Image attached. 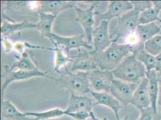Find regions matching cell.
I'll list each match as a JSON object with an SVG mask.
<instances>
[{
  "mask_svg": "<svg viewBox=\"0 0 161 120\" xmlns=\"http://www.w3.org/2000/svg\"><path fill=\"white\" fill-rule=\"evenodd\" d=\"M138 44L133 45L128 43L119 44L117 42H112L107 49L101 52L92 51L90 52L98 68L113 71L125 57L134 52Z\"/></svg>",
  "mask_w": 161,
  "mask_h": 120,
  "instance_id": "obj_1",
  "label": "cell"
},
{
  "mask_svg": "<svg viewBox=\"0 0 161 120\" xmlns=\"http://www.w3.org/2000/svg\"><path fill=\"white\" fill-rule=\"evenodd\" d=\"M114 78L129 83H140L147 76L145 66L136 58L134 53L125 57L112 71Z\"/></svg>",
  "mask_w": 161,
  "mask_h": 120,
  "instance_id": "obj_2",
  "label": "cell"
},
{
  "mask_svg": "<svg viewBox=\"0 0 161 120\" xmlns=\"http://www.w3.org/2000/svg\"><path fill=\"white\" fill-rule=\"evenodd\" d=\"M60 76L57 79L61 85L70 94L77 95H86L91 93L88 72H78L72 73L66 67V71L60 72Z\"/></svg>",
  "mask_w": 161,
  "mask_h": 120,
  "instance_id": "obj_3",
  "label": "cell"
},
{
  "mask_svg": "<svg viewBox=\"0 0 161 120\" xmlns=\"http://www.w3.org/2000/svg\"><path fill=\"white\" fill-rule=\"evenodd\" d=\"M140 12L134 8L117 19V25L111 34L112 42H117L120 38L126 39L134 34L138 26Z\"/></svg>",
  "mask_w": 161,
  "mask_h": 120,
  "instance_id": "obj_4",
  "label": "cell"
},
{
  "mask_svg": "<svg viewBox=\"0 0 161 120\" xmlns=\"http://www.w3.org/2000/svg\"><path fill=\"white\" fill-rule=\"evenodd\" d=\"M139 84L129 83L114 78L110 88V94L123 106H127L130 104Z\"/></svg>",
  "mask_w": 161,
  "mask_h": 120,
  "instance_id": "obj_5",
  "label": "cell"
},
{
  "mask_svg": "<svg viewBox=\"0 0 161 120\" xmlns=\"http://www.w3.org/2000/svg\"><path fill=\"white\" fill-rule=\"evenodd\" d=\"M85 34L66 37L53 33L50 40L53 42L54 45H60L63 46L64 50L66 52L67 55H68L69 51L73 49H78L80 52L81 47H84L87 49L89 52L93 50V47L92 45L90 44L87 40H85Z\"/></svg>",
  "mask_w": 161,
  "mask_h": 120,
  "instance_id": "obj_6",
  "label": "cell"
},
{
  "mask_svg": "<svg viewBox=\"0 0 161 120\" xmlns=\"http://www.w3.org/2000/svg\"><path fill=\"white\" fill-rule=\"evenodd\" d=\"M88 79L94 91L110 93V88L114 77L112 71L97 68L89 72Z\"/></svg>",
  "mask_w": 161,
  "mask_h": 120,
  "instance_id": "obj_7",
  "label": "cell"
},
{
  "mask_svg": "<svg viewBox=\"0 0 161 120\" xmlns=\"http://www.w3.org/2000/svg\"><path fill=\"white\" fill-rule=\"evenodd\" d=\"M96 4H93L86 8L75 6L76 12V21L80 23L85 31V35L86 40L92 44L93 41V32L94 24V15L96 12L94 9Z\"/></svg>",
  "mask_w": 161,
  "mask_h": 120,
  "instance_id": "obj_8",
  "label": "cell"
},
{
  "mask_svg": "<svg viewBox=\"0 0 161 120\" xmlns=\"http://www.w3.org/2000/svg\"><path fill=\"white\" fill-rule=\"evenodd\" d=\"M5 75H6V77L1 86V99H3L4 92L7 87L10 84V83L13 82L14 81L26 80L33 77H45L47 78H50L51 79H54V78L53 77L47 75V73L40 71L39 68L34 70H31V71L22 70L13 71V70H11L10 68H8V69L6 68Z\"/></svg>",
  "mask_w": 161,
  "mask_h": 120,
  "instance_id": "obj_9",
  "label": "cell"
},
{
  "mask_svg": "<svg viewBox=\"0 0 161 120\" xmlns=\"http://www.w3.org/2000/svg\"><path fill=\"white\" fill-rule=\"evenodd\" d=\"M109 20H101L100 24L94 28L93 32V52H101L112 43L109 33Z\"/></svg>",
  "mask_w": 161,
  "mask_h": 120,
  "instance_id": "obj_10",
  "label": "cell"
},
{
  "mask_svg": "<svg viewBox=\"0 0 161 120\" xmlns=\"http://www.w3.org/2000/svg\"><path fill=\"white\" fill-rule=\"evenodd\" d=\"M134 9V5L129 1H109L107 11L101 14L96 12L101 20H110L119 18L128 12Z\"/></svg>",
  "mask_w": 161,
  "mask_h": 120,
  "instance_id": "obj_11",
  "label": "cell"
},
{
  "mask_svg": "<svg viewBox=\"0 0 161 120\" xmlns=\"http://www.w3.org/2000/svg\"><path fill=\"white\" fill-rule=\"evenodd\" d=\"M76 6L74 1H40L36 2V8L42 13L57 16L61 12Z\"/></svg>",
  "mask_w": 161,
  "mask_h": 120,
  "instance_id": "obj_12",
  "label": "cell"
},
{
  "mask_svg": "<svg viewBox=\"0 0 161 120\" xmlns=\"http://www.w3.org/2000/svg\"><path fill=\"white\" fill-rule=\"evenodd\" d=\"M148 85V80L146 76L140 82L133 95L130 104L139 110L151 106V100Z\"/></svg>",
  "mask_w": 161,
  "mask_h": 120,
  "instance_id": "obj_13",
  "label": "cell"
},
{
  "mask_svg": "<svg viewBox=\"0 0 161 120\" xmlns=\"http://www.w3.org/2000/svg\"><path fill=\"white\" fill-rule=\"evenodd\" d=\"M94 105L92 99L86 95H77L70 94L67 108L64 110V115L81 111L92 112Z\"/></svg>",
  "mask_w": 161,
  "mask_h": 120,
  "instance_id": "obj_14",
  "label": "cell"
},
{
  "mask_svg": "<svg viewBox=\"0 0 161 120\" xmlns=\"http://www.w3.org/2000/svg\"><path fill=\"white\" fill-rule=\"evenodd\" d=\"M73 64L70 70L72 73L83 72H88L98 68L92 54L88 51V52L80 53L75 57Z\"/></svg>",
  "mask_w": 161,
  "mask_h": 120,
  "instance_id": "obj_15",
  "label": "cell"
},
{
  "mask_svg": "<svg viewBox=\"0 0 161 120\" xmlns=\"http://www.w3.org/2000/svg\"><path fill=\"white\" fill-rule=\"evenodd\" d=\"M91 94L96 101L95 105H101L109 107L114 112L117 120H120L119 112L122 108V106L120 103L111 94L106 92H96L94 91H91Z\"/></svg>",
  "mask_w": 161,
  "mask_h": 120,
  "instance_id": "obj_16",
  "label": "cell"
},
{
  "mask_svg": "<svg viewBox=\"0 0 161 120\" xmlns=\"http://www.w3.org/2000/svg\"><path fill=\"white\" fill-rule=\"evenodd\" d=\"M1 115L2 118L9 120H36L20 112L9 100L1 99Z\"/></svg>",
  "mask_w": 161,
  "mask_h": 120,
  "instance_id": "obj_17",
  "label": "cell"
},
{
  "mask_svg": "<svg viewBox=\"0 0 161 120\" xmlns=\"http://www.w3.org/2000/svg\"><path fill=\"white\" fill-rule=\"evenodd\" d=\"M161 33V27L155 22L146 25H138L135 31L139 43L142 44Z\"/></svg>",
  "mask_w": 161,
  "mask_h": 120,
  "instance_id": "obj_18",
  "label": "cell"
},
{
  "mask_svg": "<svg viewBox=\"0 0 161 120\" xmlns=\"http://www.w3.org/2000/svg\"><path fill=\"white\" fill-rule=\"evenodd\" d=\"M39 20L36 25V29L39 31L40 35L51 40L52 35V28L57 16L51 14L40 12L39 14Z\"/></svg>",
  "mask_w": 161,
  "mask_h": 120,
  "instance_id": "obj_19",
  "label": "cell"
},
{
  "mask_svg": "<svg viewBox=\"0 0 161 120\" xmlns=\"http://www.w3.org/2000/svg\"><path fill=\"white\" fill-rule=\"evenodd\" d=\"M147 77L148 80V91L151 100V107L155 111H157V101L159 90V82L158 74L155 70H151L147 74Z\"/></svg>",
  "mask_w": 161,
  "mask_h": 120,
  "instance_id": "obj_20",
  "label": "cell"
},
{
  "mask_svg": "<svg viewBox=\"0 0 161 120\" xmlns=\"http://www.w3.org/2000/svg\"><path fill=\"white\" fill-rule=\"evenodd\" d=\"M132 53L134 54L138 60L145 66L147 73L155 69L156 63V57L151 55L145 50L144 44L139 43L136 50Z\"/></svg>",
  "mask_w": 161,
  "mask_h": 120,
  "instance_id": "obj_21",
  "label": "cell"
},
{
  "mask_svg": "<svg viewBox=\"0 0 161 120\" xmlns=\"http://www.w3.org/2000/svg\"><path fill=\"white\" fill-rule=\"evenodd\" d=\"M30 28H36V24L30 23L27 20H24L19 24H12L4 21L1 26V33L4 36H8L17 31Z\"/></svg>",
  "mask_w": 161,
  "mask_h": 120,
  "instance_id": "obj_22",
  "label": "cell"
},
{
  "mask_svg": "<svg viewBox=\"0 0 161 120\" xmlns=\"http://www.w3.org/2000/svg\"><path fill=\"white\" fill-rule=\"evenodd\" d=\"M24 113L27 117H33L36 120H47L57 118L64 115V110L57 107L43 112H25Z\"/></svg>",
  "mask_w": 161,
  "mask_h": 120,
  "instance_id": "obj_23",
  "label": "cell"
},
{
  "mask_svg": "<svg viewBox=\"0 0 161 120\" xmlns=\"http://www.w3.org/2000/svg\"><path fill=\"white\" fill-rule=\"evenodd\" d=\"M10 68L11 70L18 68V70L31 71L37 69L38 67L31 59L29 55L25 52L22 53L20 58L14 63L12 66Z\"/></svg>",
  "mask_w": 161,
  "mask_h": 120,
  "instance_id": "obj_24",
  "label": "cell"
},
{
  "mask_svg": "<svg viewBox=\"0 0 161 120\" xmlns=\"http://www.w3.org/2000/svg\"><path fill=\"white\" fill-rule=\"evenodd\" d=\"M160 10L155 7H152L142 12L139 15L138 24V25H146L150 23L159 21V14Z\"/></svg>",
  "mask_w": 161,
  "mask_h": 120,
  "instance_id": "obj_25",
  "label": "cell"
},
{
  "mask_svg": "<svg viewBox=\"0 0 161 120\" xmlns=\"http://www.w3.org/2000/svg\"><path fill=\"white\" fill-rule=\"evenodd\" d=\"M54 51L55 52V64L54 70L58 73H60V68L63 66L66 67V65L68 62H72V60L68 55H66L63 52V50L61 49L58 45H55Z\"/></svg>",
  "mask_w": 161,
  "mask_h": 120,
  "instance_id": "obj_26",
  "label": "cell"
},
{
  "mask_svg": "<svg viewBox=\"0 0 161 120\" xmlns=\"http://www.w3.org/2000/svg\"><path fill=\"white\" fill-rule=\"evenodd\" d=\"M144 49L148 53L154 57L160 55L161 53V34H158L145 42Z\"/></svg>",
  "mask_w": 161,
  "mask_h": 120,
  "instance_id": "obj_27",
  "label": "cell"
},
{
  "mask_svg": "<svg viewBox=\"0 0 161 120\" xmlns=\"http://www.w3.org/2000/svg\"><path fill=\"white\" fill-rule=\"evenodd\" d=\"M140 117L138 120H161V118L158 113L151 106L140 110Z\"/></svg>",
  "mask_w": 161,
  "mask_h": 120,
  "instance_id": "obj_28",
  "label": "cell"
},
{
  "mask_svg": "<svg viewBox=\"0 0 161 120\" xmlns=\"http://www.w3.org/2000/svg\"><path fill=\"white\" fill-rule=\"evenodd\" d=\"M134 8L141 13L148 8L153 7L152 1H131Z\"/></svg>",
  "mask_w": 161,
  "mask_h": 120,
  "instance_id": "obj_29",
  "label": "cell"
},
{
  "mask_svg": "<svg viewBox=\"0 0 161 120\" xmlns=\"http://www.w3.org/2000/svg\"><path fill=\"white\" fill-rule=\"evenodd\" d=\"M91 113L86 111H81L76 112L68 113L66 114L69 117H70L75 120H87L88 118H90Z\"/></svg>",
  "mask_w": 161,
  "mask_h": 120,
  "instance_id": "obj_30",
  "label": "cell"
},
{
  "mask_svg": "<svg viewBox=\"0 0 161 120\" xmlns=\"http://www.w3.org/2000/svg\"><path fill=\"white\" fill-rule=\"evenodd\" d=\"M156 67L155 70L158 74V79L159 84H161V53L160 55L156 57Z\"/></svg>",
  "mask_w": 161,
  "mask_h": 120,
  "instance_id": "obj_31",
  "label": "cell"
},
{
  "mask_svg": "<svg viewBox=\"0 0 161 120\" xmlns=\"http://www.w3.org/2000/svg\"><path fill=\"white\" fill-rule=\"evenodd\" d=\"M152 2L153 4V6L161 11V1H152Z\"/></svg>",
  "mask_w": 161,
  "mask_h": 120,
  "instance_id": "obj_32",
  "label": "cell"
},
{
  "mask_svg": "<svg viewBox=\"0 0 161 120\" xmlns=\"http://www.w3.org/2000/svg\"><path fill=\"white\" fill-rule=\"evenodd\" d=\"M161 106V85L159 87V94L158 97V101H157V107Z\"/></svg>",
  "mask_w": 161,
  "mask_h": 120,
  "instance_id": "obj_33",
  "label": "cell"
},
{
  "mask_svg": "<svg viewBox=\"0 0 161 120\" xmlns=\"http://www.w3.org/2000/svg\"><path fill=\"white\" fill-rule=\"evenodd\" d=\"M90 118H91V119L92 120H100L99 119H98L96 117V115H94V113H93V112H92V113H91V117H90ZM102 120H108L106 118H104Z\"/></svg>",
  "mask_w": 161,
  "mask_h": 120,
  "instance_id": "obj_34",
  "label": "cell"
},
{
  "mask_svg": "<svg viewBox=\"0 0 161 120\" xmlns=\"http://www.w3.org/2000/svg\"><path fill=\"white\" fill-rule=\"evenodd\" d=\"M157 111H158V113H159V115L161 118V106L157 107Z\"/></svg>",
  "mask_w": 161,
  "mask_h": 120,
  "instance_id": "obj_35",
  "label": "cell"
},
{
  "mask_svg": "<svg viewBox=\"0 0 161 120\" xmlns=\"http://www.w3.org/2000/svg\"><path fill=\"white\" fill-rule=\"evenodd\" d=\"M120 120H129V116H128V115H126L125 118H122V119H120Z\"/></svg>",
  "mask_w": 161,
  "mask_h": 120,
  "instance_id": "obj_36",
  "label": "cell"
},
{
  "mask_svg": "<svg viewBox=\"0 0 161 120\" xmlns=\"http://www.w3.org/2000/svg\"><path fill=\"white\" fill-rule=\"evenodd\" d=\"M159 24H160V25H159V26L161 28V19H159Z\"/></svg>",
  "mask_w": 161,
  "mask_h": 120,
  "instance_id": "obj_37",
  "label": "cell"
}]
</instances>
